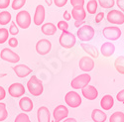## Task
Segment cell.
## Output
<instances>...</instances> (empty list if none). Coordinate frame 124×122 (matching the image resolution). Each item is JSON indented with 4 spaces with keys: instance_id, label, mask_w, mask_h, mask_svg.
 Instances as JSON below:
<instances>
[{
    "instance_id": "obj_1",
    "label": "cell",
    "mask_w": 124,
    "mask_h": 122,
    "mask_svg": "<svg viewBox=\"0 0 124 122\" xmlns=\"http://www.w3.org/2000/svg\"><path fill=\"white\" fill-rule=\"evenodd\" d=\"M27 88L33 96H40L44 91V85L42 80H40L36 76H32L27 83Z\"/></svg>"
},
{
    "instance_id": "obj_2",
    "label": "cell",
    "mask_w": 124,
    "mask_h": 122,
    "mask_svg": "<svg viewBox=\"0 0 124 122\" xmlns=\"http://www.w3.org/2000/svg\"><path fill=\"white\" fill-rule=\"evenodd\" d=\"M91 80V76L88 74H82L76 76L70 83V86L74 89H82L88 85Z\"/></svg>"
},
{
    "instance_id": "obj_3",
    "label": "cell",
    "mask_w": 124,
    "mask_h": 122,
    "mask_svg": "<svg viewBox=\"0 0 124 122\" xmlns=\"http://www.w3.org/2000/svg\"><path fill=\"white\" fill-rule=\"evenodd\" d=\"M59 42H60V45L63 48H65V49H71L76 45L77 38H76V36L73 33L67 31V32L62 33V35L60 36V39H59Z\"/></svg>"
},
{
    "instance_id": "obj_4",
    "label": "cell",
    "mask_w": 124,
    "mask_h": 122,
    "mask_svg": "<svg viewBox=\"0 0 124 122\" xmlns=\"http://www.w3.org/2000/svg\"><path fill=\"white\" fill-rule=\"evenodd\" d=\"M77 36L81 42H88L94 36V29L89 25H84L78 28Z\"/></svg>"
},
{
    "instance_id": "obj_5",
    "label": "cell",
    "mask_w": 124,
    "mask_h": 122,
    "mask_svg": "<svg viewBox=\"0 0 124 122\" xmlns=\"http://www.w3.org/2000/svg\"><path fill=\"white\" fill-rule=\"evenodd\" d=\"M16 25L22 29H28L31 25V15L26 10H21L16 15Z\"/></svg>"
},
{
    "instance_id": "obj_6",
    "label": "cell",
    "mask_w": 124,
    "mask_h": 122,
    "mask_svg": "<svg viewBox=\"0 0 124 122\" xmlns=\"http://www.w3.org/2000/svg\"><path fill=\"white\" fill-rule=\"evenodd\" d=\"M65 101L68 106L71 107V108H78L79 107V105L81 104L82 100H81V96L77 92V91H69L65 96Z\"/></svg>"
},
{
    "instance_id": "obj_7",
    "label": "cell",
    "mask_w": 124,
    "mask_h": 122,
    "mask_svg": "<svg viewBox=\"0 0 124 122\" xmlns=\"http://www.w3.org/2000/svg\"><path fill=\"white\" fill-rule=\"evenodd\" d=\"M102 34L103 37L106 38L107 40L116 41L121 37V30L119 29V27L116 26H108L103 29Z\"/></svg>"
},
{
    "instance_id": "obj_8",
    "label": "cell",
    "mask_w": 124,
    "mask_h": 122,
    "mask_svg": "<svg viewBox=\"0 0 124 122\" xmlns=\"http://www.w3.org/2000/svg\"><path fill=\"white\" fill-rule=\"evenodd\" d=\"M0 58L3 61H5V62L11 63V64H16L20 61L19 55L8 48H4L1 50V52H0Z\"/></svg>"
},
{
    "instance_id": "obj_9",
    "label": "cell",
    "mask_w": 124,
    "mask_h": 122,
    "mask_svg": "<svg viewBox=\"0 0 124 122\" xmlns=\"http://www.w3.org/2000/svg\"><path fill=\"white\" fill-rule=\"evenodd\" d=\"M69 115V109L66 105H58L54 111H53V117H54V122H61L64 121L65 119L68 118Z\"/></svg>"
},
{
    "instance_id": "obj_10",
    "label": "cell",
    "mask_w": 124,
    "mask_h": 122,
    "mask_svg": "<svg viewBox=\"0 0 124 122\" xmlns=\"http://www.w3.org/2000/svg\"><path fill=\"white\" fill-rule=\"evenodd\" d=\"M51 49H52V43L48 39H41L36 44V52L41 56H45L49 54Z\"/></svg>"
},
{
    "instance_id": "obj_11",
    "label": "cell",
    "mask_w": 124,
    "mask_h": 122,
    "mask_svg": "<svg viewBox=\"0 0 124 122\" xmlns=\"http://www.w3.org/2000/svg\"><path fill=\"white\" fill-rule=\"evenodd\" d=\"M107 21L111 24L121 25L124 23V14L119 10H111L107 14Z\"/></svg>"
},
{
    "instance_id": "obj_12",
    "label": "cell",
    "mask_w": 124,
    "mask_h": 122,
    "mask_svg": "<svg viewBox=\"0 0 124 122\" xmlns=\"http://www.w3.org/2000/svg\"><path fill=\"white\" fill-rule=\"evenodd\" d=\"M8 93L10 96L18 98L22 97L25 94V87L20 83H14L8 87Z\"/></svg>"
},
{
    "instance_id": "obj_13",
    "label": "cell",
    "mask_w": 124,
    "mask_h": 122,
    "mask_svg": "<svg viewBox=\"0 0 124 122\" xmlns=\"http://www.w3.org/2000/svg\"><path fill=\"white\" fill-rule=\"evenodd\" d=\"M78 67L82 72L89 73L94 68V61L92 58H89V57H82L80 58L78 62Z\"/></svg>"
},
{
    "instance_id": "obj_14",
    "label": "cell",
    "mask_w": 124,
    "mask_h": 122,
    "mask_svg": "<svg viewBox=\"0 0 124 122\" xmlns=\"http://www.w3.org/2000/svg\"><path fill=\"white\" fill-rule=\"evenodd\" d=\"M45 7L42 4H39L36 7L34 15V24L36 26H42L45 20Z\"/></svg>"
},
{
    "instance_id": "obj_15",
    "label": "cell",
    "mask_w": 124,
    "mask_h": 122,
    "mask_svg": "<svg viewBox=\"0 0 124 122\" xmlns=\"http://www.w3.org/2000/svg\"><path fill=\"white\" fill-rule=\"evenodd\" d=\"M13 70L16 76L20 78H24L28 76L30 74H32V69L29 68L26 65H17L13 67Z\"/></svg>"
},
{
    "instance_id": "obj_16",
    "label": "cell",
    "mask_w": 124,
    "mask_h": 122,
    "mask_svg": "<svg viewBox=\"0 0 124 122\" xmlns=\"http://www.w3.org/2000/svg\"><path fill=\"white\" fill-rule=\"evenodd\" d=\"M81 93L88 100H94L98 96V90L93 85H87L85 88L81 89Z\"/></svg>"
},
{
    "instance_id": "obj_17",
    "label": "cell",
    "mask_w": 124,
    "mask_h": 122,
    "mask_svg": "<svg viewBox=\"0 0 124 122\" xmlns=\"http://www.w3.org/2000/svg\"><path fill=\"white\" fill-rule=\"evenodd\" d=\"M19 107L24 113L31 112V111L33 110L34 103H33L32 99H31L30 97L24 96V97H21L20 100H19Z\"/></svg>"
},
{
    "instance_id": "obj_18",
    "label": "cell",
    "mask_w": 124,
    "mask_h": 122,
    "mask_svg": "<svg viewBox=\"0 0 124 122\" xmlns=\"http://www.w3.org/2000/svg\"><path fill=\"white\" fill-rule=\"evenodd\" d=\"M37 120L38 122H51V113L48 107L41 106L37 111Z\"/></svg>"
},
{
    "instance_id": "obj_19",
    "label": "cell",
    "mask_w": 124,
    "mask_h": 122,
    "mask_svg": "<svg viewBox=\"0 0 124 122\" xmlns=\"http://www.w3.org/2000/svg\"><path fill=\"white\" fill-rule=\"evenodd\" d=\"M71 17L75 19V21H85L86 11L84 7H74L71 10Z\"/></svg>"
},
{
    "instance_id": "obj_20",
    "label": "cell",
    "mask_w": 124,
    "mask_h": 122,
    "mask_svg": "<svg viewBox=\"0 0 124 122\" xmlns=\"http://www.w3.org/2000/svg\"><path fill=\"white\" fill-rule=\"evenodd\" d=\"M100 52L102 54L103 57L105 58H109L111 57L115 52V46L113 45L111 42H105L103 43L101 48H100Z\"/></svg>"
},
{
    "instance_id": "obj_21",
    "label": "cell",
    "mask_w": 124,
    "mask_h": 122,
    "mask_svg": "<svg viewBox=\"0 0 124 122\" xmlns=\"http://www.w3.org/2000/svg\"><path fill=\"white\" fill-rule=\"evenodd\" d=\"M114 105V98L110 94L104 95L100 100V106L103 110H110Z\"/></svg>"
},
{
    "instance_id": "obj_22",
    "label": "cell",
    "mask_w": 124,
    "mask_h": 122,
    "mask_svg": "<svg viewBox=\"0 0 124 122\" xmlns=\"http://www.w3.org/2000/svg\"><path fill=\"white\" fill-rule=\"evenodd\" d=\"M80 47H81L82 50H84L85 53H87L91 58H94V59L98 58L99 53H98V50H97L96 47L92 46V45H90V44H87V43H81V44H80Z\"/></svg>"
},
{
    "instance_id": "obj_23",
    "label": "cell",
    "mask_w": 124,
    "mask_h": 122,
    "mask_svg": "<svg viewBox=\"0 0 124 122\" xmlns=\"http://www.w3.org/2000/svg\"><path fill=\"white\" fill-rule=\"evenodd\" d=\"M91 118L93 122H105L107 119V115L105 112H103V110L95 108L91 112Z\"/></svg>"
},
{
    "instance_id": "obj_24",
    "label": "cell",
    "mask_w": 124,
    "mask_h": 122,
    "mask_svg": "<svg viewBox=\"0 0 124 122\" xmlns=\"http://www.w3.org/2000/svg\"><path fill=\"white\" fill-rule=\"evenodd\" d=\"M41 30H42V33L44 35H47V36H52L56 34L57 32V26L54 24V23H51V22H47L45 24L42 25V27H41Z\"/></svg>"
},
{
    "instance_id": "obj_25",
    "label": "cell",
    "mask_w": 124,
    "mask_h": 122,
    "mask_svg": "<svg viewBox=\"0 0 124 122\" xmlns=\"http://www.w3.org/2000/svg\"><path fill=\"white\" fill-rule=\"evenodd\" d=\"M11 19H12V16L10 12L6 11V10L0 12V25L1 26H5L9 22H11Z\"/></svg>"
},
{
    "instance_id": "obj_26",
    "label": "cell",
    "mask_w": 124,
    "mask_h": 122,
    "mask_svg": "<svg viewBox=\"0 0 124 122\" xmlns=\"http://www.w3.org/2000/svg\"><path fill=\"white\" fill-rule=\"evenodd\" d=\"M114 67L116 70L121 74L124 75V56H119L114 62Z\"/></svg>"
},
{
    "instance_id": "obj_27",
    "label": "cell",
    "mask_w": 124,
    "mask_h": 122,
    "mask_svg": "<svg viewBox=\"0 0 124 122\" xmlns=\"http://www.w3.org/2000/svg\"><path fill=\"white\" fill-rule=\"evenodd\" d=\"M97 0H89L86 4V11L89 14H95L97 10Z\"/></svg>"
},
{
    "instance_id": "obj_28",
    "label": "cell",
    "mask_w": 124,
    "mask_h": 122,
    "mask_svg": "<svg viewBox=\"0 0 124 122\" xmlns=\"http://www.w3.org/2000/svg\"><path fill=\"white\" fill-rule=\"evenodd\" d=\"M109 122H124V113L121 111H116L109 117Z\"/></svg>"
},
{
    "instance_id": "obj_29",
    "label": "cell",
    "mask_w": 124,
    "mask_h": 122,
    "mask_svg": "<svg viewBox=\"0 0 124 122\" xmlns=\"http://www.w3.org/2000/svg\"><path fill=\"white\" fill-rule=\"evenodd\" d=\"M9 35V31L6 28H0V44H4L7 42Z\"/></svg>"
},
{
    "instance_id": "obj_30",
    "label": "cell",
    "mask_w": 124,
    "mask_h": 122,
    "mask_svg": "<svg viewBox=\"0 0 124 122\" xmlns=\"http://www.w3.org/2000/svg\"><path fill=\"white\" fill-rule=\"evenodd\" d=\"M115 1L114 0H97V3L102 7V8H105V9H109L112 8L114 6Z\"/></svg>"
},
{
    "instance_id": "obj_31",
    "label": "cell",
    "mask_w": 124,
    "mask_h": 122,
    "mask_svg": "<svg viewBox=\"0 0 124 122\" xmlns=\"http://www.w3.org/2000/svg\"><path fill=\"white\" fill-rule=\"evenodd\" d=\"M8 117V111L6 109V104L3 102H0V122L6 120Z\"/></svg>"
},
{
    "instance_id": "obj_32",
    "label": "cell",
    "mask_w": 124,
    "mask_h": 122,
    "mask_svg": "<svg viewBox=\"0 0 124 122\" xmlns=\"http://www.w3.org/2000/svg\"><path fill=\"white\" fill-rule=\"evenodd\" d=\"M26 4V0H13L11 2V6L13 10H20Z\"/></svg>"
},
{
    "instance_id": "obj_33",
    "label": "cell",
    "mask_w": 124,
    "mask_h": 122,
    "mask_svg": "<svg viewBox=\"0 0 124 122\" xmlns=\"http://www.w3.org/2000/svg\"><path fill=\"white\" fill-rule=\"evenodd\" d=\"M14 122H31V121H30V118H29V116L27 115V113L22 112V113H19V114L16 116Z\"/></svg>"
},
{
    "instance_id": "obj_34",
    "label": "cell",
    "mask_w": 124,
    "mask_h": 122,
    "mask_svg": "<svg viewBox=\"0 0 124 122\" xmlns=\"http://www.w3.org/2000/svg\"><path fill=\"white\" fill-rule=\"evenodd\" d=\"M9 34L10 35H13V36H16L17 34H19V28H18V26L16 25V23L15 22H11V25H10V27H9Z\"/></svg>"
},
{
    "instance_id": "obj_35",
    "label": "cell",
    "mask_w": 124,
    "mask_h": 122,
    "mask_svg": "<svg viewBox=\"0 0 124 122\" xmlns=\"http://www.w3.org/2000/svg\"><path fill=\"white\" fill-rule=\"evenodd\" d=\"M57 28L60 29L62 32H67L68 29H69V24H68L67 21H65V20H62V21H59L58 22Z\"/></svg>"
},
{
    "instance_id": "obj_36",
    "label": "cell",
    "mask_w": 124,
    "mask_h": 122,
    "mask_svg": "<svg viewBox=\"0 0 124 122\" xmlns=\"http://www.w3.org/2000/svg\"><path fill=\"white\" fill-rule=\"evenodd\" d=\"M70 4L74 7H84L85 0H70Z\"/></svg>"
},
{
    "instance_id": "obj_37",
    "label": "cell",
    "mask_w": 124,
    "mask_h": 122,
    "mask_svg": "<svg viewBox=\"0 0 124 122\" xmlns=\"http://www.w3.org/2000/svg\"><path fill=\"white\" fill-rule=\"evenodd\" d=\"M8 45H9L10 48H16L18 46V40L15 37L9 38L8 39Z\"/></svg>"
},
{
    "instance_id": "obj_38",
    "label": "cell",
    "mask_w": 124,
    "mask_h": 122,
    "mask_svg": "<svg viewBox=\"0 0 124 122\" xmlns=\"http://www.w3.org/2000/svg\"><path fill=\"white\" fill-rule=\"evenodd\" d=\"M68 2V0H54V3L57 7L61 8V7H64Z\"/></svg>"
},
{
    "instance_id": "obj_39",
    "label": "cell",
    "mask_w": 124,
    "mask_h": 122,
    "mask_svg": "<svg viewBox=\"0 0 124 122\" xmlns=\"http://www.w3.org/2000/svg\"><path fill=\"white\" fill-rule=\"evenodd\" d=\"M10 3H11L10 0H0V9H6Z\"/></svg>"
},
{
    "instance_id": "obj_40",
    "label": "cell",
    "mask_w": 124,
    "mask_h": 122,
    "mask_svg": "<svg viewBox=\"0 0 124 122\" xmlns=\"http://www.w3.org/2000/svg\"><path fill=\"white\" fill-rule=\"evenodd\" d=\"M116 98H117V100L119 101V102H122V103H124V89L120 90L119 92L117 93V95H116Z\"/></svg>"
},
{
    "instance_id": "obj_41",
    "label": "cell",
    "mask_w": 124,
    "mask_h": 122,
    "mask_svg": "<svg viewBox=\"0 0 124 122\" xmlns=\"http://www.w3.org/2000/svg\"><path fill=\"white\" fill-rule=\"evenodd\" d=\"M103 18H104V13H103V12L97 13L96 16H95V23H100L103 20Z\"/></svg>"
},
{
    "instance_id": "obj_42",
    "label": "cell",
    "mask_w": 124,
    "mask_h": 122,
    "mask_svg": "<svg viewBox=\"0 0 124 122\" xmlns=\"http://www.w3.org/2000/svg\"><path fill=\"white\" fill-rule=\"evenodd\" d=\"M63 18H64L65 21H69V20H70V19H71V14H70V13L68 11V10H66V11L64 12Z\"/></svg>"
},
{
    "instance_id": "obj_43",
    "label": "cell",
    "mask_w": 124,
    "mask_h": 122,
    "mask_svg": "<svg viewBox=\"0 0 124 122\" xmlns=\"http://www.w3.org/2000/svg\"><path fill=\"white\" fill-rule=\"evenodd\" d=\"M116 4L122 12H124V0H116Z\"/></svg>"
},
{
    "instance_id": "obj_44",
    "label": "cell",
    "mask_w": 124,
    "mask_h": 122,
    "mask_svg": "<svg viewBox=\"0 0 124 122\" xmlns=\"http://www.w3.org/2000/svg\"><path fill=\"white\" fill-rule=\"evenodd\" d=\"M5 96H6V91H5L4 87L0 86V101L3 100L5 98Z\"/></svg>"
},
{
    "instance_id": "obj_45",
    "label": "cell",
    "mask_w": 124,
    "mask_h": 122,
    "mask_svg": "<svg viewBox=\"0 0 124 122\" xmlns=\"http://www.w3.org/2000/svg\"><path fill=\"white\" fill-rule=\"evenodd\" d=\"M85 21H75V27H77V28H80L81 26L85 25Z\"/></svg>"
},
{
    "instance_id": "obj_46",
    "label": "cell",
    "mask_w": 124,
    "mask_h": 122,
    "mask_svg": "<svg viewBox=\"0 0 124 122\" xmlns=\"http://www.w3.org/2000/svg\"><path fill=\"white\" fill-rule=\"evenodd\" d=\"M63 122H78V121H77V119H75V118H71V117H70V118L65 119Z\"/></svg>"
},
{
    "instance_id": "obj_47",
    "label": "cell",
    "mask_w": 124,
    "mask_h": 122,
    "mask_svg": "<svg viewBox=\"0 0 124 122\" xmlns=\"http://www.w3.org/2000/svg\"><path fill=\"white\" fill-rule=\"evenodd\" d=\"M45 2H46V4L48 6H51L52 5V2H53V1H52V0H45Z\"/></svg>"
},
{
    "instance_id": "obj_48",
    "label": "cell",
    "mask_w": 124,
    "mask_h": 122,
    "mask_svg": "<svg viewBox=\"0 0 124 122\" xmlns=\"http://www.w3.org/2000/svg\"><path fill=\"white\" fill-rule=\"evenodd\" d=\"M51 122H54V120H53V121H51Z\"/></svg>"
}]
</instances>
